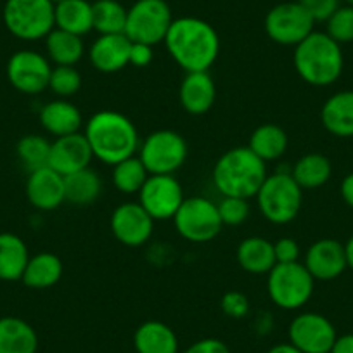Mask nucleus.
<instances>
[{"label":"nucleus","mask_w":353,"mask_h":353,"mask_svg":"<svg viewBox=\"0 0 353 353\" xmlns=\"http://www.w3.org/2000/svg\"><path fill=\"white\" fill-rule=\"evenodd\" d=\"M92 159V149L88 145L87 139L81 132H77V134L57 137L54 139V142H50V154L47 166L66 176L90 166Z\"/></svg>","instance_id":"a211bd4d"},{"label":"nucleus","mask_w":353,"mask_h":353,"mask_svg":"<svg viewBox=\"0 0 353 353\" xmlns=\"http://www.w3.org/2000/svg\"><path fill=\"white\" fill-rule=\"evenodd\" d=\"M81 88V73L77 66H54L49 90L57 99H70Z\"/></svg>","instance_id":"c9c22d12"},{"label":"nucleus","mask_w":353,"mask_h":353,"mask_svg":"<svg viewBox=\"0 0 353 353\" xmlns=\"http://www.w3.org/2000/svg\"><path fill=\"white\" fill-rule=\"evenodd\" d=\"M220 308H222L227 317L239 321V319H244L250 314V298L241 293V291H227L222 296V301H220Z\"/></svg>","instance_id":"58836bf2"},{"label":"nucleus","mask_w":353,"mask_h":353,"mask_svg":"<svg viewBox=\"0 0 353 353\" xmlns=\"http://www.w3.org/2000/svg\"><path fill=\"white\" fill-rule=\"evenodd\" d=\"M2 18L8 32L25 42L46 39L56 28L50 0H6Z\"/></svg>","instance_id":"0eeeda50"},{"label":"nucleus","mask_w":353,"mask_h":353,"mask_svg":"<svg viewBox=\"0 0 353 353\" xmlns=\"http://www.w3.org/2000/svg\"><path fill=\"white\" fill-rule=\"evenodd\" d=\"M184 199V189L175 175H149L139 192V203L154 222L172 220Z\"/></svg>","instance_id":"ddd939ff"},{"label":"nucleus","mask_w":353,"mask_h":353,"mask_svg":"<svg viewBox=\"0 0 353 353\" xmlns=\"http://www.w3.org/2000/svg\"><path fill=\"white\" fill-rule=\"evenodd\" d=\"M321 123L331 135L353 137V90H339L321 108Z\"/></svg>","instance_id":"4be33fe9"},{"label":"nucleus","mask_w":353,"mask_h":353,"mask_svg":"<svg viewBox=\"0 0 353 353\" xmlns=\"http://www.w3.org/2000/svg\"><path fill=\"white\" fill-rule=\"evenodd\" d=\"M288 145H290V137L286 130L274 123H263L254 128L248 142V148L265 163L283 158L288 151Z\"/></svg>","instance_id":"7c9ffc66"},{"label":"nucleus","mask_w":353,"mask_h":353,"mask_svg":"<svg viewBox=\"0 0 353 353\" xmlns=\"http://www.w3.org/2000/svg\"><path fill=\"white\" fill-rule=\"evenodd\" d=\"M339 192H341V198L350 208H353V172L348 173L341 181V185H339Z\"/></svg>","instance_id":"a18cd8bd"},{"label":"nucleus","mask_w":353,"mask_h":353,"mask_svg":"<svg viewBox=\"0 0 353 353\" xmlns=\"http://www.w3.org/2000/svg\"><path fill=\"white\" fill-rule=\"evenodd\" d=\"M303 265L315 281H334L348 269L345 244L336 239H319L308 246Z\"/></svg>","instance_id":"dca6fc26"},{"label":"nucleus","mask_w":353,"mask_h":353,"mask_svg":"<svg viewBox=\"0 0 353 353\" xmlns=\"http://www.w3.org/2000/svg\"><path fill=\"white\" fill-rule=\"evenodd\" d=\"M267 353H301V352L296 348V346H293L290 341H288V343H277V345L270 346Z\"/></svg>","instance_id":"49530a36"},{"label":"nucleus","mask_w":353,"mask_h":353,"mask_svg":"<svg viewBox=\"0 0 353 353\" xmlns=\"http://www.w3.org/2000/svg\"><path fill=\"white\" fill-rule=\"evenodd\" d=\"M16 154L28 172L47 166L50 154V142L46 137L37 134L25 135L18 141Z\"/></svg>","instance_id":"f704fd0d"},{"label":"nucleus","mask_w":353,"mask_h":353,"mask_svg":"<svg viewBox=\"0 0 353 353\" xmlns=\"http://www.w3.org/2000/svg\"><path fill=\"white\" fill-rule=\"evenodd\" d=\"M293 66L298 77L312 87H329L343 74L345 57L341 46L325 32H312L294 47Z\"/></svg>","instance_id":"20e7f679"},{"label":"nucleus","mask_w":353,"mask_h":353,"mask_svg":"<svg viewBox=\"0 0 353 353\" xmlns=\"http://www.w3.org/2000/svg\"><path fill=\"white\" fill-rule=\"evenodd\" d=\"M52 63L46 54L23 49L12 54L8 61V80L18 92L37 96L49 88Z\"/></svg>","instance_id":"f8f14e48"},{"label":"nucleus","mask_w":353,"mask_h":353,"mask_svg":"<svg viewBox=\"0 0 353 353\" xmlns=\"http://www.w3.org/2000/svg\"><path fill=\"white\" fill-rule=\"evenodd\" d=\"M291 175L301 189H319L329 182L332 163L321 152H308L298 158L291 168Z\"/></svg>","instance_id":"2f4dec72"},{"label":"nucleus","mask_w":353,"mask_h":353,"mask_svg":"<svg viewBox=\"0 0 353 353\" xmlns=\"http://www.w3.org/2000/svg\"><path fill=\"white\" fill-rule=\"evenodd\" d=\"M345 253H346V261H348V267L353 270V236L345 243Z\"/></svg>","instance_id":"de8ad7c7"},{"label":"nucleus","mask_w":353,"mask_h":353,"mask_svg":"<svg viewBox=\"0 0 353 353\" xmlns=\"http://www.w3.org/2000/svg\"><path fill=\"white\" fill-rule=\"evenodd\" d=\"M172 220L179 236L194 244L210 243L223 227L216 203L203 196L185 198Z\"/></svg>","instance_id":"1a4fd4ad"},{"label":"nucleus","mask_w":353,"mask_h":353,"mask_svg":"<svg viewBox=\"0 0 353 353\" xmlns=\"http://www.w3.org/2000/svg\"><path fill=\"white\" fill-rule=\"evenodd\" d=\"M170 57L185 73L210 71L220 54V37L208 21L194 16L173 19L165 37Z\"/></svg>","instance_id":"f257e3e1"},{"label":"nucleus","mask_w":353,"mask_h":353,"mask_svg":"<svg viewBox=\"0 0 353 353\" xmlns=\"http://www.w3.org/2000/svg\"><path fill=\"white\" fill-rule=\"evenodd\" d=\"M172 23V9L165 0H137L128 9L125 35L132 42L154 47L165 42Z\"/></svg>","instance_id":"9d476101"},{"label":"nucleus","mask_w":353,"mask_h":353,"mask_svg":"<svg viewBox=\"0 0 353 353\" xmlns=\"http://www.w3.org/2000/svg\"><path fill=\"white\" fill-rule=\"evenodd\" d=\"M83 135L92 149L94 158L110 166L135 156L141 145L134 121L113 110L94 113L85 121Z\"/></svg>","instance_id":"f03ea898"},{"label":"nucleus","mask_w":353,"mask_h":353,"mask_svg":"<svg viewBox=\"0 0 353 353\" xmlns=\"http://www.w3.org/2000/svg\"><path fill=\"white\" fill-rule=\"evenodd\" d=\"M54 21L56 28L85 37L94 30L92 4L88 0H63L54 6Z\"/></svg>","instance_id":"c85d7f7f"},{"label":"nucleus","mask_w":353,"mask_h":353,"mask_svg":"<svg viewBox=\"0 0 353 353\" xmlns=\"http://www.w3.org/2000/svg\"><path fill=\"white\" fill-rule=\"evenodd\" d=\"M148 176L149 172L142 165L141 158L135 154L113 166L111 181H113L114 189L121 194H139Z\"/></svg>","instance_id":"72a5a7b5"},{"label":"nucleus","mask_w":353,"mask_h":353,"mask_svg":"<svg viewBox=\"0 0 353 353\" xmlns=\"http://www.w3.org/2000/svg\"><path fill=\"white\" fill-rule=\"evenodd\" d=\"M103 192V179L90 166L64 176L66 201L74 206H88L99 199Z\"/></svg>","instance_id":"c756f323"},{"label":"nucleus","mask_w":353,"mask_h":353,"mask_svg":"<svg viewBox=\"0 0 353 353\" xmlns=\"http://www.w3.org/2000/svg\"><path fill=\"white\" fill-rule=\"evenodd\" d=\"M188 154L185 139L179 132L168 128L149 134L137 151L149 175H175L188 161Z\"/></svg>","instance_id":"6e6552de"},{"label":"nucleus","mask_w":353,"mask_h":353,"mask_svg":"<svg viewBox=\"0 0 353 353\" xmlns=\"http://www.w3.org/2000/svg\"><path fill=\"white\" fill-rule=\"evenodd\" d=\"M182 353H232L229 346L219 338H203L192 343Z\"/></svg>","instance_id":"79ce46f5"},{"label":"nucleus","mask_w":353,"mask_h":353,"mask_svg":"<svg viewBox=\"0 0 353 353\" xmlns=\"http://www.w3.org/2000/svg\"><path fill=\"white\" fill-rule=\"evenodd\" d=\"M315 21L300 2H283L265 16V32L272 42L296 47L314 32Z\"/></svg>","instance_id":"9b49d317"},{"label":"nucleus","mask_w":353,"mask_h":353,"mask_svg":"<svg viewBox=\"0 0 353 353\" xmlns=\"http://www.w3.org/2000/svg\"><path fill=\"white\" fill-rule=\"evenodd\" d=\"M315 23H325L341 6V0H298Z\"/></svg>","instance_id":"ea45409f"},{"label":"nucleus","mask_w":353,"mask_h":353,"mask_svg":"<svg viewBox=\"0 0 353 353\" xmlns=\"http://www.w3.org/2000/svg\"><path fill=\"white\" fill-rule=\"evenodd\" d=\"M25 192L33 208L40 212H54L66 201L64 176L50 166L33 170L26 179Z\"/></svg>","instance_id":"f3484780"},{"label":"nucleus","mask_w":353,"mask_h":353,"mask_svg":"<svg viewBox=\"0 0 353 353\" xmlns=\"http://www.w3.org/2000/svg\"><path fill=\"white\" fill-rule=\"evenodd\" d=\"M50 2H52L54 6H57V4H61V2H63V0H50Z\"/></svg>","instance_id":"8fccbe9b"},{"label":"nucleus","mask_w":353,"mask_h":353,"mask_svg":"<svg viewBox=\"0 0 353 353\" xmlns=\"http://www.w3.org/2000/svg\"><path fill=\"white\" fill-rule=\"evenodd\" d=\"M315 291V279L301 261L276 263L267 274V293L281 310L294 312L310 301Z\"/></svg>","instance_id":"423d86ee"},{"label":"nucleus","mask_w":353,"mask_h":353,"mask_svg":"<svg viewBox=\"0 0 353 353\" xmlns=\"http://www.w3.org/2000/svg\"><path fill=\"white\" fill-rule=\"evenodd\" d=\"M110 225L118 243L128 248H139L151 239L154 220L142 208L141 203L128 201L114 208Z\"/></svg>","instance_id":"2eb2a0df"},{"label":"nucleus","mask_w":353,"mask_h":353,"mask_svg":"<svg viewBox=\"0 0 353 353\" xmlns=\"http://www.w3.org/2000/svg\"><path fill=\"white\" fill-rule=\"evenodd\" d=\"M39 334L25 319H0V353H37Z\"/></svg>","instance_id":"393cba45"},{"label":"nucleus","mask_w":353,"mask_h":353,"mask_svg":"<svg viewBox=\"0 0 353 353\" xmlns=\"http://www.w3.org/2000/svg\"><path fill=\"white\" fill-rule=\"evenodd\" d=\"M267 175V163L258 158L248 145L223 152L212 172L213 185L220 194L244 199L256 196Z\"/></svg>","instance_id":"7ed1b4c3"},{"label":"nucleus","mask_w":353,"mask_h":353,"mask_svg":"<svg viewBox=\"0 0 353 353\" xmlns=\"http://www.w3.org/2000/svg\"><path fill=\"white\" fill-rule=\"evenodd\" d=\"M179 99L185 113L194 117L208 113L216 101V85L210 71L185 73L179 90Z\"/></svg>","instance_id":"aec40b11"},{"label":"nucleus","mask_w":353,"mask_h":353,"mask_svg":"<svg viewBox=\"0 0 353 353\" xmlns=\"http://www.w3.org/2000/svg\"><path fill=\"white\" fill-rule=\"evenodd\" d=\"M40 125L54 139L80 132L83 127L81 111L70 99H54L42 106L39 113Z\"/></svg>","instance_id":"412c9836"},{"label":"nucleus","mask_w":353,"mask_h":353,"mask_svg":"<svg viewBox=\"0 0 353 353\" xmlns=\"http://www.w3.org/2000/svg\"><path fill=\"white\" fill-rule=\"evenodd\" d=\"M30 256L28 246L18 234L0 232V281H21Z\"/></svg>","instance_id":"bb28decb"},{"label":"nucleus","mask_w":353,"mask_h":353,"mask_svg":"<svg viewBox=\"0 0 353 353\" xmlns=\"http://www.w3.org/2000/svg\"><path fill=\"white\" fill-rule=\"evenodd\" d=\"M343 2H345V6H352L353 8V0H343Z\"/></svg>","instance_id":"09e8293b"},{"label":"nucleus","mask_w":353,"mask_h":353,"mask_svg":"<svg viewBox=\"0 0 353 353\" xmlns=\"http://www.w3.org/2000/svg\"><path fill=\"white\" fill-rule=\"evenodd\" d=\"M152 57H154V52H152V46H148V43H139L132 42L130 49V64L135 68H145L152 63Z\"/></svg>","instance_id":"37998d69"},{"label":"nucleus","mask_w":353,"mask_h":353,"mask_svg":"<svg viewBox=\"0 0 353 353\" xmlns=\"http://www.w3.org/2000/svg\"><path fill=\"white\" fill-rule=\"evenodd\" d=\"M237 263L241 269L253 276H267L276 267L274 243L258 236L246 237L239 243L236 251Z\"/></svg>","instance_id":"b1692460"},{"label":"nucleus","mask_w":353,"mask_h":353,"mask_svg":"<svg viewBox=\"0 0 353 353\" xmlns=\"http://www.w3.org/2000/svg\"><path fill=\"white\" fill-rule=\"evenodd\" d=\"M134 348L137 353H181V343L168 324L145 321L135 329Z\"/></svg>","instance_id":"5701e85b"},{"label":"nucleus","mask_w":353,"mask_h":353,"mask_svg":"<svg viewBox=\"0 0 353 353\" xmlns=\"http://www.w3.org/2000/svg\"><path fill=\"white\" fill-rule=\"evenodd\" d=\"M254 198L267 222L274 225H286L300 215L303 206V189L296 184L291 172L279 170L267 175Z\"/></svg>","instance_id":"39448f33"},{"label":"nucleus","mask_w":353,"mask_h":353,"mask_svg":"<svg viewBox=\"0 0 353 353\" xmlns=\"http://www.w3.org/2000/svg\"><path fill=\"white\" fill-rule=\"evenodd\" d=\"M325 33L339 46L353 42V8L339 6L338 11L325 21Z\"/></svg>","instance_id":"e433bc0d"},{"label":"nucleus","mask_w":353,"mask_h":353,"mask_svg":"<svg viewBox=\"0 0 353 353\" xmlns=\"http://www.w3.org/2000/svg\"><path fill=\"white\" fill-rule=\"evenodd\" d=\"M63 261L57 254L43 251V253H37L30 256L28 263L23 272V284L30 290H49V288L56 286L63 277Z\"/></svg>","instance_id":"a878e982"},{"label":"nucleus","mask_w":353,"mask_h":353,"mask_svg":"<svg viewBox=\"0 0 353 353\" xmlns=\"http://www.w3.org/2000/svg\"><path fill=\"white\" fill-rule=\"evenodd\" d=\"M290 343L301 353H331L338 332L325 315L317 312H301L288 327Z\"/></svg>","instance_id":"4468645a"},{"label":"nucleus","mask_w":353,"mask_h":353,"mask_svg":"<svg viewBox=\"0 0 353 353\" xmlns=\"http://www.w3.org/2000/svg\"><path fill=\"white\" fill-rule=\"evenodd\" d=\"M94 30L99 35H118L125 33L128 9L118 0H96L92 4Z\"/></svg>","instance_id":"473e14b6"},{"label":"nucleus","mask_w":353,"mask_h":353,"mask_svg":"<svg viewBox=\"0 0 353 353\" xmlns=\"http://www.w3.org/2000/svg\"><path fill=\"white\" fill-rule=\"evenodd\" d=\"M331 353H353V332L338 336L332 345Z\"/></svg>","instance_id":"c03bdc74"},{"label":"nucleus","mask_w":353,"mask_h":353,"mask_svg":"<svg viewBox=\"0 0 353 353\" xmlns=\"http://www.w3.org/2000/svg\"><path fill=\"white\" fill-rule=\"evenodd\" d=\"M250 199L234 198V196H222L216 208H219L220 219L223 225L237 227L250 219Z\"/></svg>","instance_id":"4c0bfd02"},{"label":"nucleus","mask_w":353,"mask_h":353,"mask_svg":"<svg viewBox=\"0 0 353 353\" xmlns=\"http://www.w3.org/2000/svg\"><path fill=\"white\" fill-rule=\"evenodd\" d=\"M46 56L54 66H77L87 54L83 37L54 28L46 37Z\"/></svg>","instance_id":"cd10ccee"},{"label":"nucleus","mask_w":353,"mask_h":353,"mask_svg":"<svg viewBox=\"0 0 353 353\" xmlns=\"http://www.w3.org/2000/svg\"><path fill=\"white\" fill-rule=\"evenodd\" d=\"M132 40L125 33L99 35L88 47L87 56L90 64L101 73H118L130 64Z\"/></svg>","instance_id":"6ab92c4d"},{"label":"nucleus","mask_w":353,"mask_h":353,"mask_svg":"<svg viewBox=\"0 0 353 353\" xmlns=\"http://www.w3.org/2000/svg\"><path fill=\"white\" fill-rule=\"evenodd\" d=\"M274 254L277 263H296L301 256L300 244L293 237H281L274 243Z\"/></svg>","instance_id":"a19ab883"}]
</instances>
